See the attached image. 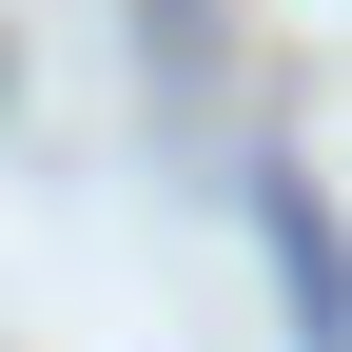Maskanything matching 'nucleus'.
<instances>
[{"instance_id":"nucleus-1","label":"nucleus","mask_w":352,"mask_h":352,"mask_svg":"<svg viewBox=\"0 0 352 352\" xmlns=\"http://www.w3.org/2000/svg\"><path fill=\"white\" fill-rule=\"evenodd\" d=\"M254 235H274V274H294V333H314V352H352V254H333L314 176H254Z\"/></svg>"}]
</instances>
